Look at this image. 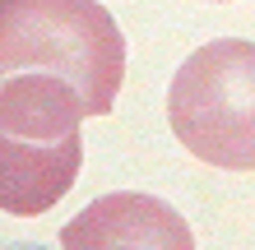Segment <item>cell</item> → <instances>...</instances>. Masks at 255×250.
Here are the masks:
<instances>
[{
    "mask_svg": "<svg viewBox=\"0 0 255 250\" xmlns=\"http://www.w3.org/2000/svg\"><path fill=\"white\" fill-rule=\"evenodd\" d=\"M88 116L84 93L61 75L23 70L0 75V204L14 218L56 209L79 181Z\"/></svg>",
    "mask_w": 255,
    "mask_h": 250,
    "instance_id": "cell-1",
    "label": "cell"
},
{
    "mask_svg": "<svg viewBox=\"0 0 255 250\" xmlns=\"http://www.w3.org/2000/svg\"><path fill=\"white\" fill-rule=\"evenodd\" d=\"M47 70L107 116L126 79V37L98 0H0V75Z\"/></svg>",
    "mask_w": 255,
    "mask_h": 250,
    "instance_id": "cell-2",
    "label": "cell"
},
{
    "mask_svg": "<svg viewBox=\"0 0 255 250\" xmlns=\"http://www.w3.org/2000/svg\"><path fill=\"white\" fill-rule=\"evenodd\" d=\"M181 149L218 171H255V42L214 37L190 51L167 88Z\"/></svg>",
    "mask_w": 255,
    "mask_h": 250,
    "instance_id": "cell-3",
    "label": "cell"
},
{
    "mask_svg": "<svg viewBox=\"0 0 255 250\" xmlns=\"http://www.w3.org/2000/svg\"><path fill=\"white\" fill-rule=\"evenodd\" d=\"M218 5H223V0H218Z\"/></svg>",
    "mask_w": 255,
    "mask_h": 250,
    "instance_id": "cell-5",
    "label": "cell"
},
{
    "mask_svg": "<svg viewBox=\"0 0 255 250\" xmlns=\"http://www.w3.org/2000/svg\"><path fill=\"white\" fill-rule=\"evenodd\" d=\"M61 250H195V237L167 199L112 190L61 227Z\"/></svg>",
    "mask_w": 255,
    "mask_h": 250,
    "instance_id": "cell-4",
    "label": "cell"
}]
</instances>
